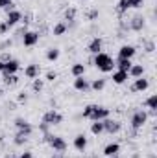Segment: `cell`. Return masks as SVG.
<instances>
[{"instance_id": "1", "label": "cell", "mask_w": 157, "mask_h": 158, "mask_svg": "<svg viewBox=\"0 0 157 158\" xmlns=\"http://www.w3.org/2000/svg\"><path fill=\"white\" fill-rule=\"evenodd\" d=\"M94 66L100 70V72H104V74H109V72H113L115 70V59L109 55V53H104V52H100V53H96L94 55Z\"/></svg>"}, {"instance_id": "2", "label": "cell", "mask_w": 157, "mask_h": 158, "mask_svg": "<svg viewBox=\"0 0 157 158\" xmlns=\"http://www.w3.org/2000/svg\"><path fill=\"white\" fill-rule=\"evenodd\" d=\"M148 121V112L146 110H137L133 112V116L129 119V125H131V131H141Z\"/></svg>"}, {"instance_id": "3", "label": "cell", "mask_w": 157, "mask_h": 158, "mask_svg": "<svg viewBox=\"0 0 157 158\" xmlns=\"http://www.w3.org/2000/svg\"><path fill=\"white\" fill-rule=\"evenodd\" d=\"M61 121H63L61 112H57V110H54V109H50V110H46V112L43 114V123H46V125H50V127H56V125H59Z\"/></svg>"}, {"instance_id": "4", "label": "cell", "mask_w": 157, "mask_h": 158, "mask_svg": "<svg viewBox=\"0 0 157 158\" xmlns=\"http://www.w3.org/2000/svg\"><path fill=\"white\" fill-rule=\"evenodd\" d=\"M109 109L107 107H102V105H94V109H92V112H91V116L89 119L91 121H104L105 118H109Z\"/></svg>"}, {"instance_id": "5", "label": "cell", "mask_w": 157, "mask_h": 158, "mask_svg": "<svg viewBox=\"0 0 157 158\" xmlns=\"http://www.w3.org/2000/svg\"><path fill=\"white\" fill-rule=\"evenodd\" d=\"M15 127H17V132H20V134H24V136H32V132H34V125L28 121V119L24 118H17L15 119Z\"/></svg>"}, {"instance_id": "6", "label": "cell", "mask_w": 157, "mask_h": 158, "mask_svg": "<svg viewBox=\"0 0 157 158\" xmlns=\"http://www.w3.org/2000/svg\"><path fill=\"white\" fill-rule=\"evenodd\" d=\"M102 123H104V132H107V134H117V132L122 131V123H120L118 119L105 118Z\"/></svg>"}, {"instance_id": "7", "label": "cell", "mask_w": 157, "mask_h": 158, "mask_svg": "<svg viewBox=\"0 0 157 158\" xmlns=\"http://www.w3.org/2000/svg\"><path fill=\"white\" fill-rule=\"evenodd\" d=\"M6 24H7V28L11 30L13 26H17L19 22H22V13L19 11V9H11V11H7V15H6V20H4Z\"/></svg>"}, {"instance_id": "8", "label": "cell", "mask_w": 157, "mask_h": 158, "mask_svg": "<svg viewBox=\"0 0 157 158\" xmlns=\"http://www.w3.org/2000/svg\"><path fill=\"white\" fill-rule=\"evenodd\" d=\"M39 31H32V30H28V31H24V35H22V44L26 46V48H34L37 42H39Z\"/></svg>"}, {"instance_id": "9", "label": "cell", "mask_w": 157, "mask_h": 158, "mask_svg": "<svg viewBox=\"0 0 157 158\" xmlns=\"http://www.w3.org/2000/svg\"><path fill=\"white\" fill-rule=\"evenodd\" d=\"M48 145H50L56 153L67 151V142H65V138H61V136H52V140L48 142Z\"/></svg>"}, {"instance_id": "10", "label": "cell", "mask_w": 157, "mask_h": 158, "mask_svg": "<svg viewBox=\"0 0 157 158\" xmlns=\"http://www.w3.org/2000/svg\"><path fill=\"white\" fill-rule=\"evenodd\" d=\"M144 26H146V22H144V17H142V15H135V17L129 20V24H128V28H129L131 31H142Z\"/></svg>"}, {"instance_id": "11", "label": "cell", "mask_w": 157, "mask_h": 158, "mask_svg": "<svg viewBox=\"0 0 157 158\" xmlns=\"http://www.w3.org/2000/svg\"><path fill=\"white\" fill-rule=\"evenodd\" d=\"M150 88V81L144 77H137L133 81V85H131V92H144V90H148Z\"/></svg>"}, {"instance_id": "12", "label": "cell", "mask_w": 157, "mask_h": 158, "mask_svg": "<svg viewBox=\"0 0 157 158\" xmlns=\"http://www.w3.org/2000/svg\"><path fill=\"white\" fill-rule=\"evenodd\" d=\"M135 53H137V50H135V46H131V44H122L120 50H118V57H120V59H133Z\"/></svg>"}, {"instance_id": "13", "label": "cell", "mask_w": 157, "mask_h": 158, "mask_svg": "<svg viewBox=\"0 0 157 158\" xmlns=\"http://www.w3.org/2000/svg\"><path fill=\"white\" fill-rule=\"evenodd\" d=\"M19 68H20V63H19L17 59H9V61H6V63H4V70H2V74L11 76V74H17V72H19Z\"/></svg>"}, {"instance_id": "14", "label": "cell", "mask_w": 157, "mask_h": 158, "mask_svg": "<svg viewBox=\"0 0 157 158\" xmlns=\"http://www.w3.org/2000/svg\"><path fill=\"white\" fill-rule=\"evenodd\" d=\"M91 88V83L87 81V79L83 77H74V90H78V92H87Z\"/></svg>"}, {"instance_id": "15", "label": "cell", "mask_w": 157, "mask_h": 158, "mask_svg": "<svg viewBox=\"0 0 157 158\" xmlns=\"http://www.w3.org/2000/svg\"><path fill=\"white\" fill-rule=\"evenodd\" d=\"M72 145H74V149H76V151L83 153V151L87 149V136H85V134H78V136L74 138Z\"/></svg>"}, {"instance_id": "16", "label": "cell", "mask_w": 157, "mask_h": 158, "mask_svg": "<svg viewBox=\"0 0 157 158\" xmlns=\"http://www.w3.org/2000/svg\"><path fill=\"white\" fill-rule=\"evenodd\" d=\"M102 39L100 37H94V39L89 42V46H87V50H89V53H92V55H96V53H100L102 52Z\"/></svg>"}, {"instance_id": "17", "label": "cell", "mask_w": 157, "mask_h": 158, "mask_svg": "<svg viewBox=\"0 0 157 158\" xmlns=\"http://www.w3.org/2000/svg\"><path fill=\"white\" fill-rule=\"evenodd\" d=\"M39 72H41V68H39V64H35V63H32V64H28V66L24 68V76L28 79L39 77Z\"/></svg>"}, {"instance_id": "18", "label": "cell", "mask_w": 157, "mask_h": 158, "mask_svg": "<svg viewBox=\"0 0 157 158\" xmlns=\"http://www.w3.org/2000/svg\"><path fill=\"white\" fill-rule=\"evenodd\" d=\"M113 83L115 85H124V83H128V79H129V76H128V72H122V70H115L113 72Z\"/></svg>"}, {"instance_id": "19", "label": "cell", "mask_w": 157, "mask_h": 158, "mask_svg": "<svg viewBox=\"0 0 157 158\" xmlns=\"http://www.w3.org/2000/svg\"><path fill=\"white\" fill-rule=\"evenodd\" d=\"M104 155L105 156H115V155H120V145L117 142H111L104 147Z\"/></svg>"}, {"instance_id": "20", "label": "cell", "mask_w": 157, "mask_h": 158, "mask_svg": "<svg viewBox=\"0 0 157 158\" xmlns=\"http://www.w3.org/2000/svg\"><path fill=\"white\" fill-rule=\"evenodd\" d=\"M131 64H133V61H131V59H120V57H118L117 61H115L117 70H122V72H129Z\"/></svg>"}, {"instance_id": "21", "label": "cell", "mask_w": 157, "mask_h": 158, "mask_svg": "<svg viewBox=\"0 0 157 158\" xmlns=\"http://www.w3.org/2000/svg\"><path fill=\"white\" fill-rule=\"evenodd\" d=\"M128 76H129V77H133V79L142 77V76H144V66H142V64H131V68H129Z\"/></svg>"}, {"instance_id": "22", "label": "cell", "mask_w": 157, "mask_h": 158, "mask_svg": "<svg viewBox=\"0 0 157 158\" xmlns=\"http://www.w3.org/2000/svg\"><path fill=\"white\" fill-rule=\"evenodd\" d=\"M67 30H69V24H67V22H57V24L52 28V33H54L56 37H61V35L67 33Z\"/></svg>"}, {"instance_id": "23", "label": "cell", "mask_w": 157, "mask_h": 158, "mask_svg": "<svg viewBox=\"0 0 157 158\" xmlns=\"http://www.w3.org/2000/svg\"><path fill=\"white\" fill-rule=\"evenodd\" d=\"M146 107L150 109V116H155L157 114V94L150 96V98L146 99Z\"/></svg>"}, {"instance_id": "24", "label": "cell", "mask_w": 157, "mask_h": 158, "mask_svg": "<svg viewBox=\"0 0 157 158\" xmlns=\"http://www.w3.org/2000/svg\"><path fill=\"white\" fill-rule=\"evenodd\" d=\"M59 55H61L59 48H48L46 50V61H50V63H56L59 59Z\"/></svg>"}, {"instance_id": "25", "label": "cell", "mask_w": 157, "mask_h": 158, "mask_svg": "<svg viewBox=\"0 0 157 158\" xmlns=\"http://www.w3.org/2000/svg\"><path fill=\"white\" fill-rule=\"evenodd\" d=\"M70 74H72L74 77H81V76H85V64H83V63H74L72 68H70Z\"/></svg>"}, {"instance_id": "26", "label": "cell", "mask_w": 157, "mask_h": 158, "mask_svg": "<svg viewBox=\"0 0 157 158\" xmlns=\"http://www.w3.org/2000/svg\"><path fill=\"white\" fill-rule=\"evenodd\" d=\"M128 9H131L129 0H118V2H117V13H118V15H124Z\"/></svg>"}, {"instance_id": "27", "label": "cell", "mask_w": 157, "mask_h": 158, "mask_svg": "<svg viewBox=\"0 0 157 158\" xmlns=\"http://www.w3.org/2000/svg\"><path fill=\"white\" fill-rule=\"evenodd\" d=\"M91 88L92 90H96V92H100V90H104L105 88V79L100 77V79H94L92 83H91Z\"/></svg>"}, {"instance_id": "28", "label": "cell", "mask_w": 157, "mask_h": 158, "mask_svg": "<svg viewBox=\"0 0 157 158\" xmlns=\"http://www.w3.org/2000/svg\"><path fill=\"white\" fill-rule=\"evenodd\" d=\"M17 83H19V77H17V74H11V76L4 74V85H6V86H15Z\"/></svg>"}, {"instance_id": "29", "label": "cell", "mask_w": 157, "mask_h": 158, "mask_svg": "<svg viewBox=\"0 0 157 158\" xmlns=\"http://www.w3.org/2000/svg\"><path fill=\"white\" fill-rule=\"evenodd\" d=\"M91 132L96 134V136H100V134L104 132V123H102V121H92V125H91Z\"/></svg>"}, {"instance_id": "30", "label": "cell", "mask_w": 157, "mask_h": 158, "mask_svg": "<svg viewBox=\"0 0 157 158\" xmlns=\"http://www.w3.org/2000/svg\"><path fill=\"white\" fill-rule=\"evenodd\" d=\"M76 13H78V11H76V7H67V9H65V13H63V15H65V20H69V22L76 20Z\"/></svg>"}, {"instance_id": "31", "label": "cell", "mask_w": 157, "mask_h": 158, "mask_svg": "<svg viewBox=\"0 0 157 158\" xmlns=\"http://www.w3.org/2000/svg\"><path fill=\"white\" fill-rule=\"evenodd\" d=\"M26 142H28V136H24V134H20V132H17L15 138H13V143H15V145H24Z\"/></svg>"}, {"instance_id": "32", "label": "cell", "mask_w": 157, "mask_h": 158, "mask_svg": "<svg viewBox=\"0 0 157 158\" xmlns=\"http://www.w3.org/2000/svg\"><path fill=\"white\" fill-rule=\"evenodd\" d=\"M43 86H44V81H43V79H39V77L34 79V83H32V90H34V92H41Z\"/></svg>"}, {"instance_id": "33", "label": "cell", "mask_w": 157, "mask_h": 158, "mask_svg": "<svg viewBox=\"0 0 157 158\" xmlns=\"http://www.w3.org/2000/svg\"><path fill=\"white\" fill-rule=\"evenodd\" d=\"M0 7L6 9V13H7V11L15 9V4H13V0H0Z\"/></svg>"}, {"instance_id": "34", "label": "cell", "mask_w": 157, "mask_h": 158, "mask_svg": "<svg viewBox=\"0 0 157 158\" xmlns=\"http://www.w3.org/2000/svg\"><path fill=\"white\" fill-rule=\"evenodd\" d=\"M142 44H144V52L146 53H152L155 50V42L154 40H142Z\"/></svg>"}, {"instance_id": "35", "label": "cell", "mask_w": 157, "mask_h": 158, "mask_svg": "<svg viewBox=\"0 0 157 158\" xmlns=\"http://www.w3.org/2000/svg\"><path fill=\"white\" fill-rule=\"evenodd\" d=\"M129 6H131L133 9H139V7L144 6V0H129Z\"/></svg>"}, {"instance_id": "36", "label": "cell", "mask_w": 157, "mask_h": 158, "mask_svg": "<svg viewBox=\"0 0 157 158\" xmlns=\"http://www.w3.org/2000/svg\"><path fill=\"white\" fill-rule=\"evenodd\" d=\"M92 109H94V105H87V107L83 109V112H81V116H83V118H87V119H89V116H91V112H92Z\"/></svg>"}, {"instance_id": "37", "label": "cell", "mask_w": 157, "mask_h": 158, "mask_svg": "<svg viewBox=\"0 0 157 158\" xmlns=\"http://www.w3.org/2000/svg\"><path fill=\"white\" fill-rule=\"evenodd\" d=\"M98 15H100L98 9H91V11L87 13V19H89V20H94V19H98Z\"/></svg>"}, {"instance_id": "38", "label": "cell", "mask_w": 157, "mask_h": 158, "mask_svg": "<svg viewBox=\"0 0 157 158\" xmlns=\"http://www.w3.org/2000/svg\"><path fill=\"white\" fill-rule=\"evenodd\" d=\"M17 101H19V103H26V101H28V94H26V92H19Z\"/></svg>"}, {"instance_id": "39", "label": "cell", "mask_w": 157, "mask_h": 158, "mask_svg": "<svg viewBox=\"0 0 157 158\" xmlns=\"http://www.w3.org/2000/svg\"><path fill=\"white\" fill-rule=\"evenodd\" d=\"M9 31V28H7V24L6 22H0V35H6Z\"/></svg>"}, {"instance_id": "40", "label": "cell", "mask_w": 157, "mask_h": 158, "mask_svg": "<svg viewBox=\"0 0 157 158\" xmlns=\"http://www.w3.org/2000/svg\"><path fill=\"white\" fill-rule=\"evenodd\" d=\"M56 77H57V74H56V72H52V70H48V72H46V81H54Z\"/></svg>"}, {"instance_id": "41", "label": "cell", "mask_w": 157, "mask_h": 158, "mask_svg": "<svg viewBox=\"0 0 157 158\" xmlns=\"http://www.w3.org/2000/svg\"><path fill=\"white\" fill-rule=\"evenodd\" d=\"M39 129H41V132H43V134H46V132H48V129H50V125H46V123H41Z\"/></svg>"}, {"instance_id": "42", "label": "cell", "mask_w": 157, "mask_h": 158, "mask_svg": "<svg viewBox=\"0 0 157 158\" xmlns=\"http://www.w3.org/2000/svg\"><path fill=\"white\" fill-rule=\"evenodd\" d=\"M19 158H34V155H32L30 151H24V153H22V155H20Z\"/></svg>"}, {"instance_id": "43", "label": "cell", "mask_w": 157, "mask_h": 158, "mask_svg": "<svg viewBox=\"0 0 157 158\" xmlns=\"http://www.w3.org/2000/svg\"><path fill=\"white\" fill-rule=\"evenodd\" d=\"M4 70V61H0V72Z\"/></svg>"}, {"instance_id": "44", "label": "cell", "mask_w": 157, "mask_h": 158, "mask_svg": "<svg viewBox=\"0 0 157 158\" xmlns=\"http://www.w3.org/2000/svg\"><path fill=\"white\" fill-rule=\"evenodd\" d=\"M52 158H61V156H59V155H54V156H52Z\"/></svg>"}, {"instance_id": "45", "label": "cell", "mask_w": 157, "mask_h": 158, "mask_svg": "<svg viewBox=\"0 0 157 158\" xmlns=\"http://www.w3.org/2000/svg\"><path fill=\"white\" fill-rule=\"evenodd\" d=\"M109 158H118V155H115V156H109Z\"/></svg>"}, {"instance_id": "46", "label": "cell", "mask_w": 157, "mask_h": 158, "mask_svg": "<svg viewBox=\"0 0 157 158\" xmlns=\"http://www.w3.org/2000/svg\"><path fill=\"white\" fill-rule=\"evenodd\" d=\"M0 96H2V88H0Z\"/></svg>"}, {"instance_id": "47", "label": "cell", "mask_w": 157, "mask_h": 158, "mask_svg": "<svg viewBox=\"0 0 157 158\" xmlns=\"http://www.w3.org/2000/svg\"><path fill=\"white\" fill-rule=\"evenodd\" d=\"M11 158H19V156H11Z\"/></svg>"}]
</instances>
